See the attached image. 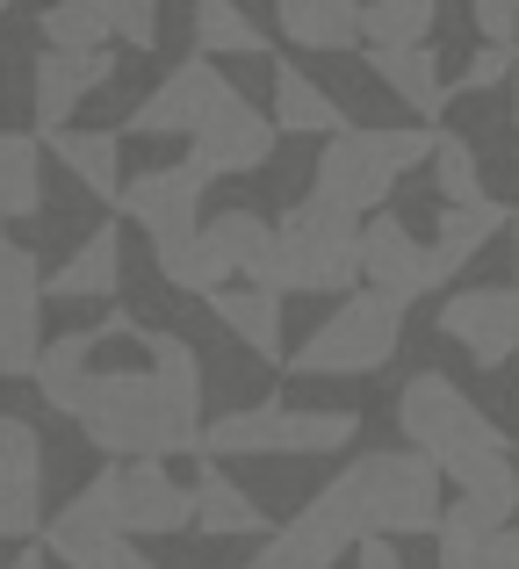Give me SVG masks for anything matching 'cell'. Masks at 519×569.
Returning <instances> with one entry per match:
<instances>
[{
    "label": "cell",
    "instance_id": "obj_1",
    "mask_svg": "<svg viewBox=\"0 0 519 569\" xmlns=\"http://www.w3.org/2000/svg\"><path fill=\"white\" fill-rule=\"evenodd\" d=\"M144 368H94L72 426L109 461L202 455V353L181 332H144Z\"/></svg>",
    "mask_w": 519,
    "mask_h": 569
},
{
    "label": "cell",
    "instance_id": "obj_2",
    "mask_svg": "<svg viewBox=\"0 0 519 569\" xmlns=\"http://www.w3.org/2000/svg\"><path fill=\"white\" fill-rule=\"evenodd\" d=\"M275 296H347L361 289V217L325 194H303L275 217Z\"/></svg>",
    "mask_w": 519,
    "mask_h": 569
},
{
    "label": "cell",
    "instance_id": "obj_3",
    "mask_svg": "<svg viewBox=\"0 0 519 569\" xmlns=\"http://www.w3.org/2000/svg\"><path fill=\"white\" fill-rule=\"evenodd\" d=\"M433 130L440 123H347L325 138L318 152V173H310V194H325V202H339L347 217H368V209H382L397 194V181H405L411 167H419L426 152H433Z\"/></svg>",
    "mask_w": 519,
    "mask_h": 569
},
{
    "label": "cell",
    "instance_id": "obj_4",
    "mask_svg": "<svg viewBox=\"0 0 519 569\" xmlns=\"http://www.w3.org/2000/svg\"><path fill=\"white\" fill-rule=\"evenodd\" d=\"M361 440L353 411H296V403L267 397V403H239L217 411L202 426V455L196 461H246V455H347Z\"/></svg>",
    "mask_w": 519,
    "mask_h": 569
},
{
    "label": "cell",
    "instance_id": "obj_5",
    "mask_svg": "<svg viewBox=\"0 0 519 569\" xmlns=\"http://www.w3.org/2000/svg\"><path fill=\"white\" fill-rule=\"evenodd\" d=\"M353 512H361V533H382V541H405V533H433L440 527V469L419 455V447H376V455H353L347 469Z\"/></svg>",
    "mask_w": 519,
    "mask_h": 569
},
{
    "label": "cell",
    "instance_id": "obj_6",
    "mask_svg": "<svg viewBox=\"0 0 519 569\" xmlns=\"http://www.w3.org/2000/svg\"><path fill=\"white\" fill-rule=\"evenodd\" d=\"M405 347V310L376 289H347L332 303V318L310 325V339L296 353H281L289 376H376Z\"/></svg>",
    "mask_w": 519,
    "mask_h": 569
},
{
    "label": "cell",
    "instance_id": "obj_7",
    "mask_svg": "<svg viewBox=\"0 0 519 569\" xmlns=\"http://www.w3.org/2000/svg\"><path fill=\"white\" fill-rule=\"evenodd\" d=\"M353 541H361V512H353L347 476H332L318 498H303V512H296L289 527L267 533L260 556L246 562V569H332Z\"/></svg>",
    "mask_w": 519,
    "mask_h": 569
},
{
    "label": "cell",
    "instance_id": "obj_8",
    "mask_svg": "<svg viewBox=\"0 0 519 569\" xmlns=\"http://www.w3.org/2000/svg\"><path fill=\"white\" fill-rule=\"evenodd\" d=\"M202 194H210V173L173 159V167L123 173V188H116L109 209H116V223H138L152 246H167V238H188L202 223Z\"/></svg>",
    "mask_w": 519,
    "mask_h": 569
},
{
    "label": "cell",
    "instance_id": "obj_9",
    "mask_svg": "<svg viewBox=\"0 0 519 569\" xmlns=\"http://www.w3.org/2000/svg\"><path fill=\"white\" fill-rule=\"evenodd\" d=\"M275 144H281V130L267 123V109L231 87V94L188 130V167H202L210 181H231V173H260L267 159H275Z\"/></svg>",
    "mask_w": 519,
    "mask_h": 569
},
{
    "label": "cell",
    "instance_id": "obj_10",
    "mask_svg": "<svg viewBox=\"0 0 519 569\" xmlns=\"http://www.w3.org/2000/svg\"><path fill=\"white\" fill-rule=\"evenodd\" d=\"M440 339L469 353L477 368H512L519 347V289L512 281H469L440 303Z\"/></svg>",
    "mask_w": 519,
    "mask_h": 569
},
{
    "label": "cell",
    "instance_id": "obj_11",
    "mask_svg": "<svg viewBox=\"0 0 519 569\" xmlns=\"http://www.w3.org/2000/svg\"><path fill=\"white\" fill-rule=\"evenodd\" d=\"M361 289L390 296L397 310H411L419 296H433V274H426V238L411 231L397 209H368V217H361Z\"/></svg>",
    "mask_w": 519,
    "mask_h": 569
},
{
    "label": "cell",
    "instance_id": "obj_12",
    "mask_svg": "<svg viewBox=\"0 0 519 569\" xmlns=\"http://www.w3.org/2000/svg\"><path fill=\"white\" fill-rule=\"evenodd\" d=\"M224 94H231L224 66H210V51H196V58H181V66L138 101V109H130L123 130H130V138H188V130H196Z\"/></svg>",
    "mask_w": 519,
    "mask_h": 569
},
{
    "label": "cell",
    "instance_id": "obj_13",
    "mask_svg": "<svg viewBox=\"0 0 519 569\" xmlns=\"http://www.w3.org/2000/svg\"><path fill=\"white\" fill-rule=\"evenodd\" d=\"M109 80H116V43H94V51H51V43H43L37 66H29V116H37V138L66 130L72 109Z\"/></svg>",
    "mask_w": 519,
    "mask_h": 569
},
{
    "label": "cell",
    "instance_id": "obj_14",
    "mask_svg": "<svg viewBox=\"0 0 519 569\" xmlns=\"http://www.w3.org/2000/svg\"><path fill=\"white\" fill-rule=\"evenodd\" d=\"M188 483H173L167 461H116V527L130 541H159V533H188Z\"/></svg>",
    "mask_w": 519,
    "mask_h": 569
},
{
    "label": "cell",
    "instance_id": "obj_15",
    "mask_svg": "<svg viewBox=\"0 0 519 569\" xmlns=\"http://www.w3.org/2000/svg\"><path fill=\"white\" fill-rule=\"evenodd\" d=\"M37 533H43V556H58L66 569H159L130 533H116L109 519H94L80 498H72L51 527H37Z\"/></svg>",
    "mask_w": 519,
    "mask_h": 569
},
{
    "label": "cell",
    "instance_id": "obj_16",
    "mask_svg": "<svg viewBox=\"0 0 519 569\" xmlns=\"http://www.w3.org/2000/svg\"><path fill=\"white\" fill-rule=\"evenodd\" d=\"M512 209L498 202V194H483V202H448L433 223V246H426V274H433V289H448L455 274H462L469 260H477L483 246H491L498 231H506Z\"/></svg>",
    "mask_w": 519,
    "mask_h": 569
},
{
    "label": "cell",
    "instance_id": "obj_17",
    "mask_svg": "<svg viewBox=\"0 0 519 569\" xmlns=\"http://www.w3.org/2000/svg\"><path fill=\"white\" fill-rule=\"evenodd\" d=\"M116 289H123V223H94L66 252V267L43 274V296H58V303H109Z\"/></svg>",
    "mask_w": 519,
    "mask_h": 569
},
{
    "label": "cell",
    "instance_id": "obj_18",
    "mask_svg": "<svg viewBox=\"0 0 519 569\" xmlns=\"http://www.w3.org/2000/svg\"><path fill=\"white\" fill-rule=\"evenodd\" d=\"M267 123H275L281 138H332V130H347V109H339V94L318 87L303 66L275 58V101H267Z\"/></svg>",
    "mask_w": 519,
    "mask_h": 569
},
{
    "label": "cell",
    "instance_id": "obj_19",
    "mask_svg": "<svg viewBox=\"0 0 519 569\" xmlns=\"http://www.w3.org/2000/svg\"><path fill=\"white\" fill-rule=\"evenodd\" d=\"M275 29L296 51L339 58L361 43V0H275Z\"/></svg>",
    "mask_w": 519,
    "mask_h": 569
},
{
    "label": "cell",
    "instance_id": "obj_20",
    "mask_svg": "<svg viewBox=\"0 0 519 569\" xmlns=\"http://www.w3.org/2000/svg\"><path fill=\"white\" fill-rule=\"evenodd\" d=\"M188 527H202V533H217V541H246V533H267V512H260V498L246 483H231L217 461H202V476L188 483Z\"/></svg>",
    "mask_w": 519,
    "mask_h": 569
},
{
    "label": "cell",
    "instance_id": "obj_21",
    "mask_svg": "<svg viewBox=\"0 0 519 569\" xmlns=\"http://www.w3.org/2000/svg\"><path fill=\"white\" fill-rule=\"evenodd\" d=\"M368 66H376V80L390 87L397 101H405L419 123H440L448 116V72H440V58L426 51V43H397V51H368Z\"/></svg>",
    "mask_w": 519,
    "mask_h": 569
},
{
    "label": "cell",
    "instance_id": "obj_22",
    "mask_svg": "<svg viewBox=\"0 0 519 569\" xmlns=\"http://www.w3.org/2000/svg\"><path fill=\"white\" fill-rule=\"evenodd\" d=\"M202 303L217 310V325H224V332L239 339L246 353H260V361H281V296H275V289L224 281V289H210Z\"/></svg>",
    "mask_w": 519,
    "mask_h": 569
},
{
    "label": "cell",
    "instance_id": "obj_23",
    "mask_svg": "<svg viewBox=\"0 0 519 569\" xmlns=\"http://www.w3.org/2000/svg\"><path fill=\"white\" fill-rule=\"evenodd\" d=\"M94 353H101V325L94 332H66V339H43L37 368H29V382H37V397L51 403V411H80L87 382H94Z\"/></svg>",
    "mask_w": 519,
    "mask_h": 569
},
{
    "label": "cell",
    "instance_id": "obj_24",
    "mask_svg": "<svg viewBox=\"0 0 519 569\" xmlns=\"http://www.w3.org/2000/svg\"><path fill=\"white\" fill-rule=\"evenodd\" d=\"M43 152H58V167L72 173L94 202H116V188H123V130H51L43 138Z\"/></svg>",
    "mask_w": 519,
    "mask_h": 569
},
{
    "label": "cell",
    "instance_id": "obj_25",
    "mask_svg": "<svg viewBox=\"0 0 519 569\" xmlns=\"http://www.w3.org/2000/svg\"><path fill=\"white\" fill-rule=\"evenodd\" d=\"M202 231H210L217 252H224L231 281L267 289V274H275V217H260V209H224V217H210Z\"/></svg>",
    "mask_w": 519,
    "mask_h": 569
},
{
    "label": "cell",
    "instance_id": "obj_26",
    "mask_svg": "<svg viewBox=\"0 0 519 569\" xmlns=\"http://www.w3.org/2000/svg\"><path fill=\"white\" fill-rule=\"evenodd\" d=\"M43 209V138L37 130H0V223Z\"/></svg>",
    "mask_w": 519,
    "mask_h": 569
},
{
    "label": "cell",
    "instance_id": "obj_27",
    "mask_svg": "<svg viewBox=\"0 0 519 569\" xmlns=\"http://www.w3.org/2000/svg\"><path fill=\"white\" fill-rule=\"evenodd\" d=\"M188 22H196V51L210 58H267V29L239 0H188Z\"/></svg>",
    "mask_w": 519,
    "mask_h": 569
},
{
    "label": "cell",
    "instance_id": "obj_28",
    "mask_svg": "<svg viewBox=\"0 0 519 569\" xmlns=\"http://www.w3.org/2000/svg\"><path fill=\"white\" fill-rule=\"evenodd\" d=\"M152 260H159V281H167V289H181V296H210V289H224V281H231L224 252L210 246V231H202V223L188 238L152 246Z\"/></svg>",
    "mask_w": 519,
    "mask_h": 569
},
{
    "label": "cell",
    "instance_id": "obj_29",
    "mask_svg": "<svg viewBox=\"0 0 519 569\" xmlns=\"http://www.w3.org/2000/svg\"><path fill=\"white\" fill-rule=\"evenodd\" d=\"M440 0H361V43L368 51H397V43L433 37Z\"/></svg>",
    "mask_w": 519,
    "mask_h": 569
},
{
    "label": "cell",
    "instance_id": "obj_30",
    "mask_svg": "<svg viewBox=\"0 0 519 569\" xmlns=\"http://www.w3.org/2000/svg\"><path fill=\"white\" fill-rule=\"evenodd\" d=\"M43 353V296H0V382L29 376Z\"/></svg>",
    "mask_w": 519,
    "mask_h": 569
},
{
    "label": "cell",
    "instance_id": "obj_31",
    "mask_svg": "<svg viewBox=\"0 0 519 569\" xmlns=\"http://www.w3.org/2000/svg\"><path fill=\"white\" fill-rule=\"evenodd\" d=\"M433 188H440V202H483L491 194V181H483V159H477V144L462 138V130H433Z\"/></svg>",
    "mask_w": 519,
    "mask_h": 569
},
{
    "label": "cell",
    "instance_id": "obj_32",
    "mask_svg": "<svg viewBox=\"0 0 519 569\" xmlns=\"http://www.w3.org/2000/svg\"><path fill=\"white\" fill-rule=\"evenodd\" d=\"M37 37L51 43V51H94V43H109V29H101L94 0H51V8L37 14Z\"/></svg>",
    "mask_w": 519,
    "mask_h": 569
},
{
    "label": "cell",
    "instance_id": "obj_33",
    "mask_svg": "<svg viewBox=\"0 0 519 569\" xmlns=\"http://www.w3.org/2000/svg\"><path fill=\"white\" fill-rule=\"evenodd\" d=\"M37 527H43V483H29L0 461V541H37Z\"/></svg>",
    "mask_w": 519,
    "mask_h": 569
},
{
    "label": "cell",
    "instance_id": "obj_34",
    "mask_svg": "<svg viewBox=\"0 0 519 569\" xmlns=\"http://www.w3.org/2000/svg\"><path fill=\"white\" fill-rule=\"evenodd\" d=\"M109 43H130V51H152L159 43V0H94Z\"/></svg>",
    "mask_w": 519,
    "mask_h": 569
},
{
    "label": "cell",
    "instance_id": "obj_35",
    "mask_svg": "<svg viewBox=\"0 0 519 569\" xmlns=\"http://www.w3.org/2000/svg\"><path fill=\"white\" fill-rule=\"evenodd\" d=\"M512 51H519V43H483V51L469 58L462 72H448V101H462V94H491V87H506V80H512Z\"/></svg>",
    "mask_w": 519,
    "mask_h": 569
},
{
    "label": "cell",
    "instance_id": "obj_36",
    "mask_svg": "<svg viewBox=\"0 0 519 569\" xmlns=\"http://www.w3.org/2000/svg\"><path fill=\"white\" fill-rule=\"evenodd\" d=\"M0 461H8L14 476H29V483H43V432L29 426V418L0 411Z\"/></svg>",
    "mask_w": 519,
    "mask_h": 569
},
{
    "label": "cell",
    "instance_id": "obj_37",
    "mask_svg": "<svg viewBox=\"0 0 519 569\" xmlns=\"http://www.w3.org/2000/svg\"><path fill=\"white\" fill-rule=\"evenodd\" d=\"M0 296H43V274H37V252L14 246L8 223H0Z\"/></svg>",
    "mask_w": 519,
    "mask_h": 569
},
{
    "label": "cell",
    "instance_id": "obj_38",
    "mask_svg": "<svg viewBox=\"0 0 519 569\" xmlns=\"http://www.w3.org/2000/svg\"><path fill=\"white\" fill-rule=\"evenodd\" d=\"M353 569H405V556H397V541H382V533H361V541H353Z\"/></svg>",
    "mask_w": 519,
    "mask_h": 569
},
{
    "label": "cell",
    "instance_id": "obj_39",
    "mask_svg": "<svg viewBox=\"0 0 519 569\" xmlns=\"http://www.w3.org/2000/svg\"><path fill=\"white\" fill-rule=\"evenodd\" d=\"M491 562L498 569H519V527H498L491 533Z\"/></svg>",
    "mask_w": 519,
    "mask_h": 569
},
{
    "label": "cell",
    "instance_id": "obj_40",
    "mask_svg": "<svg viewBox=\"0 0 519 569\" xmlns=\"http://www.w3.org/2000/svg\"><path fill=\"white\" fill-rule=\"evenodd\" d=\"M506 231H512V274H519V202H512V217H506Z\"/></svg>",
    "mask_w": 519,
    "mask_h": 569
},
{
    "label": "cell",
    "instance_id": "obj_41",
    "mask_svg": "<svg viewBox=\"0 0 519 569\" xmlns=\"http://www.w3.org/2000/svg\"><path fill=\"white\" fill-rule=\"evenodd\" d=\"M8 569H43V556H37V548H22V556H14Z\"/></svg>",
    "mask_w": 519,
    "mask_h": 569
},
{
    "label": "cell",
    "instance_id": "obj_42",
    "mask_svg": "<svg viewBox=\"0 0 519 569\" xmlns=\"http://www.w3.org/2000/svg\"><path fill=\"white\" fill-rule=\"evenodd\" d=\"M512 123H519V51H512Z\"/></svg>",
    "mask_w": 519,
    "mask_h": 569
},
{
    "label": "cell",
    "instance_id": "obj_43",
    "mask_svg": "<svg viewBox=\"0 0 519 569\" xmlns=\"http://www.w3.org/2000/svg\"><path fill=\"white\" fill-rule=\"evenodd\" d=\"M8 8H14V0H0V14H8Z\"/></svg>",
    "mask_w": 519,
    "mask_h": 569
},
{
    "label": "cell",
    "instance_id": "obj_44",
    "mask_svg": "<svg viewBox=\"0 0 519 569\" xmlns=\"http://www.w3.org/2000/svg\"><path fill=\"white\" fill-rule=\"evenodd\" d=\"M512 368H519V347H512Z\"/></svg>",
    "mask_w": 519,
    "mask_h": 569
}]
</instances>
